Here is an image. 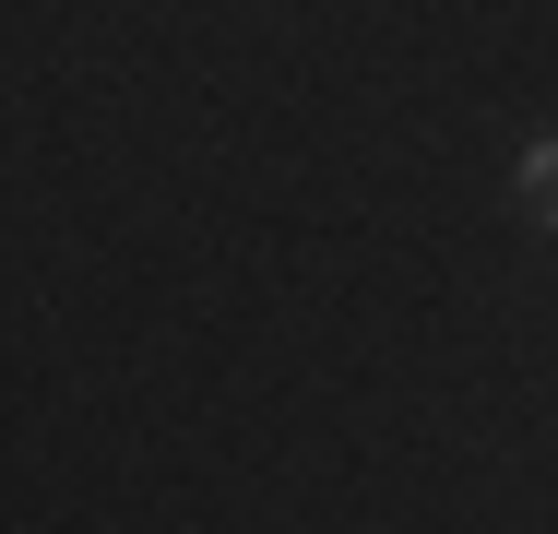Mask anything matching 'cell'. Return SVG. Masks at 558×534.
<instances>
[{"label": "cell", "instance_id": "obj_1", "mask_svg": "<svg viewBox=\"0 0 558 534\" xmlns=\"http://www.w3.org/2000/svg\"><path fill=\"white\" fill-rule=\"evenodd\" d=\"M511 191H523V214H535V226H558V131H535V143L511 155Z\"/></svg>", "mask_w": 558, "mask_h": 534}]
</instances>
